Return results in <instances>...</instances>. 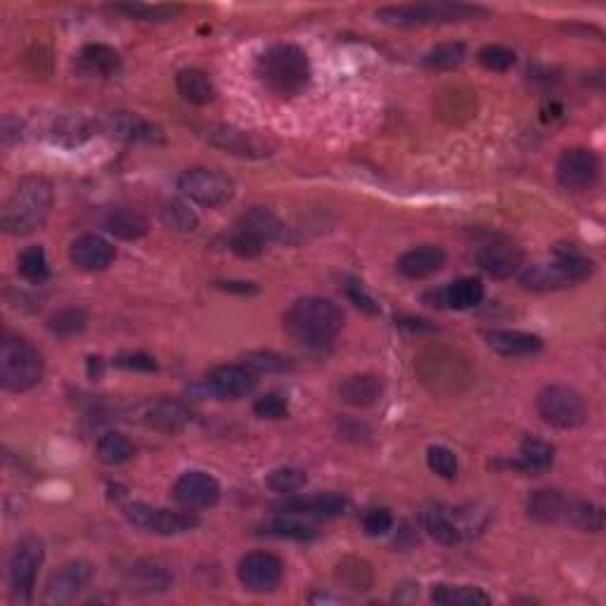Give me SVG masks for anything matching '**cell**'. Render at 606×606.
<instances>
[{
  "mask_svg": "<svg viewBox=\"0 0 606 606\" xmlns=\"http://www.w3.org/2000/svg\"><path fill=\"white\" fill-rule=\"evenodd\" d=\"M566 519H569L576 528H580V531L599 533L604 528V509L595 505V502H585V500L571 502L569 512H566Z\"/></svg>",
  "mask_w": 606,
  "mask_h": 606,
  "instance_id": "obj_43",
  "label": "cell"
},
{
  "mask_svg": "<svg viewBox=\"0 0 606 606\" xmlns=\"http://www.w3.org/2000/svg\"><path fill=\"white\" fill-rule=\"evenodd\" d=\"M486 341L495 353L507 358L533 356V353L543 351V339L538 334L521 330H493L486 334Z\"/></svg>",
  "mask_w": 606,
  "mask_h": 606,
  "instance_id": "obj_27",
  "label": "cell"
},
{
  "mask_svg": "<svg viewBox=\"0 0 606 606\" xmlns=\"http://www.w3.org/2000/svg\"><path fill=\"white\" fill-rule=\"evenodd\" d=\"M45 557V547L36 535H27L17 543L12 550L8 562V578H10V595L15 604H29L34 599L36 576L41 569Z\"/></svg>",
  "mask_w": 606,
  "mask_h": 606,
  "instance_id": "obj_9",
  "label": "cell"
},
{
  "mask_svg": "<svg viewBox=\"0 0 606 606\" xmlns=\"http://www.w3.org/2000/svg\"><path fill=\"white\" fill-rule=\"evenodd\" d=\"M524 261V251L517 242H512L509 237H493L491 242H486L476 254V263L483 273H488L495 280H505V277L514 275Z\"/></svg>",
  "mask_w": 606,
  "mask_h": 606,
  "instance_id": "obj_17",
  "label": "cell"
},
{
  "mask_svg": "<svg viewBox=\"0 0 606 606\" xmlns=\"http://www.w3.org/2000/svg\"><path fill=\"white\" fill-rule=\"evenodd\" d=\"M263 535H270V538H282V540H296V543H306V540L318 538V528L313 524H306V521L296 519V514H289V517H277L273 521H266L261 526Z\"/></svg>",
  "mask_w": 606,
  "mask_h": 606,
  "instance_id": "obj_33",
  "label": "cell"
},
{
  "mask_svg": "<svg viewBox=\"0 0 606 606\" xmlns=\"http://www.w3.org/2000/svg\"><path fill=\"white\" fill-rule=\"evenodd\" d=\"M17 270L24 280L34 282V285H41V282L48 280L50 266H48V256H45V249L38 247V244H31V247L24 249L17 259Z\"/></svg>",
  "mask_w": 606,
  "mask_h": 606,
  "instance_id": "obj_39",
  "label": "cell"
},
{
  "mask_svg": "<svg viewBox=\"0 0 606 606\" xmlns=\"http://www.w3.org/2000/svg\"><path fill=\"white\" fill-rule=\"evenodd\" d=\"M514 62H517V55L507 45L491 43L479 50V64L483 69H488V72H507Z\"/></svg>",
  "mask_w": 606,
  "mask_h": 606,
  "instance_id": "obj_47",
  "label": "cell"
},
{
  "mask_svg": "<svg viewBox=\"0 0 606 606\" xmlns=\"http://www.w3.org/2000/svg\"><path fill=\"white\" fill-rule=\"evenodd\" d=\"M244 365L249 367L251 372H256V375H270V372H289L294 370L292 358L282 356V353L275 351H251L244 356Z\"/></svg>",
  "mask_w": 606,
  "mask_h": 606,
  "instance_id": "obj_46",
  "label": "cell"
},
{
  "mask_svg": "<svg viewBox=\"0 0 606 606\" xmlns=\"http://www.w3.org/2000/svg\"><path fill=\"white\" fill-rule=\"evenodd\" d=\"M306 483H308L306 472H301V469H296V467H280V469H275V472H270L266 479V486L277 495L299 493L306 488Z\"/></svg>",
  "mask_w": 606,
  "mask_h": 606,
  "instance_id": "obj_45",
  "label": "cell"
},
{
  "mask_svg": "<svg viewBox=\"0 0 606 606\" xmlns=\"http://www.w3.org/2000/svg\"><path fill=\"white\" fill-rule=\"evenodd\" d=\"M393 528V514L386 507H370L363 514V531L370 538H382V535L391 533Z\"/></svg>",
  "mask_w": 606,
  "mask_h": 606,
  "instance_id": "obj_51",
  "label": "cell"
},
{
  "mask_svg": "<svg viewBox=\"0 0 606 606\" xmlns=\"http://www.w3.org/2000/svg\"><path fill=\"white\" fill-rule=\"evenodd\" d=\"M422 528L427 531L436 543L441 545H457L462 540L460 528L455 526V521L441 505H427L419 514Z\"/></svg>",
  "mask_w": 606,
  "mask_h": 606,
  "instance_id": "obj_31",
  "label": "cell"
},
{
  "mask_svg": "<svg viewBox=\"0 0 606 606\" xmlns=\"http://www.w3.org/2000/svg\"><path fill=\"white\" fill-rule=\"evenodd\" d=\"M431 599L443 606L491 604V597H488L481 588H472V585H434Z\"/></svg>",
  "mask_w": 606,
  "mask_h": 606,
  "instance_id": "obj_35",
  "label": "cell"
},
{
  "mask_svg": "<svg viewBox=\"0 0 606 606\" xmlns=\"http://www.w3.org/2000/svg\"><path fill=\"white\" fill-rule=\"evenodd\" d=\"M254 412L256 417L277 422V419H285L289 415V403L285 396H280V393H263L261 398H256Z\"/></svg>",
  "mask_w": 606,
  "mask_h": 606,
  "instance_id": "obj_50",
  "label": "cell"
},
{
  "mask_svg": "<svg viewBox=\"0 0 606 606\" xmlns=\"http://www.w3.org/2000/svg\"><path fill=\"white\" fill-rule=\"evenodd\" d=\"M131 583L140 592H164L171 585V576L164 566L152 562H140L133 566Z\"/></svg>",
  "mask_w": 606,
  "mask_h": 606,
  "instance_id": "obj_40",
  "label": "cell"
},
{
  "mask_svg": "<svg viewBox=\"0 0 606 606\" xmlns=\"http://www.w3.org/2000/svg\"><path fill=\"white\" fill-rule=\"evenodd\" d=\"M88 325V315L83 308L79 306H67L55 311L48 318V330L57 334V337H74V334H81Z\"/></svg>",
  "mask_w": 606,
  "mask_h": 606,
  "instance_id": "obj_41",
  "label": "cell"
},
{
  "mask_svg": "<svg viewBox=\"0 0 606 606\" xmlns=\"http://www.w3.org/2000/svg\"><path fill=\"white\" fill-rule=\"evenodd\" d=\"M398 273L408 280H424V277L434 275L446 266V251L436 244H422V247H415L398 259Z\"/></svg>",
  "mask_w": 606,
  "mask_h": 606,
  "instance_id": "obj_24",
  "label": "cell"
},
{
  "mask_svg": "<svg viewBox=\"0 0 606 606\" xmlns=\"http://www.w3.org/2000/svg\"><path fill=\"white\" fill-rule=\"evenodd\" d=\"M467 57V45L460 41H446L438 43L434 48L424 55V64L429 69H436V72H450V69H457Z\"/></svg>",
  "mask_w": 606,
  "mask_h": 606,
  "instance_id": "obj_38",
  "label": "cell"
},
{
  "mask_svg": "<svg viewBox=\"0 0 606 606\" xmlns=\"http://www.w3.org/2000/svg\"><path fill=\"white\" fill-rule=\"evenodd\" d=\"M204 140L211 147H218L225 154H232V157H242V159H263L273 154V143L263 135L254 133V131H242V128L235 126H209L204 128Z\"/></svg>",
  "mask_w": 606,
  "mask_h": 606,
  "instance_id": "obj_11",
  "label": "cell"
},
{
  "mask_svg": "<svg viewBox=\"0 0 606 606\" xmlns=\"http://www.w3.org/2000/svg\"><path fill=\"white\" fill-rule=\"evenodd\" d=\"M192 422V410L176 398H161L143 410V424L161 434H178Z\"/></svg>",
  "mask_w": 606,
  "mask_h": 606,
  "instance_id": "obj_22",
  "label": "cell"
},
{
  "mask_svg": "<svg viewBox=\"0 0 606 606\" xmlns=\"http://www.w3.org/2000/svg\"><path fill=\"white\" fill-rule=\"evenodd\" d=\"M53 211V185L41 176L19 180L0 214V225L8 235L27 237L41 230Z\"/></svg>",
  "mask_w": 606,
  "mask_h": 606,
  "instance_id": "obj_2",
  "label": "cell"
},
{
  "mask_svg": "<svg viewBox=\"0 0 606 606\" xmlns=\"http://www.w3.org/2000/svg\"><path fill=\"white\" fill-rule=\"evenodd\" d=\"M417 372L422 382L429 386L434 393H460L464 386L472 379V370H469L467 360L460 353L450 351V348L431 346L417 358Z\"/></svg>",
  "mask_w": 606,
  "mask_h": 606,
  "instance_id": "obj_7",
  "label": "cell"
},
{
  "mask_svg": "<svg viewBox=\"0 0 606 606\" xmlns=\"http://www.w3.org/2000/svg\"><path fill=\"white\" fill-rule=\"evenodd\" d=\"M538 412L554 429H576L588 417L583 393L566 384H550L538 393Z\"/></svg>",
  "mask_w": 606,
  "mask_h": 606,
  "instance_id": "obj_8",
  "label": "cell"
},
{
  "mask_svg": "<svg viewBox=\"0 0 606 606\" xmlns=\"http://www.w3.org/2000/svg\"><path fill=\"white\" fill-rule=\"evenodd\" d=\"M105 228L107 232H112L114 237H119V240L133 242L140 240L147 232V218L135 209H116L107 216Z\"/></svg>",
  "mask_w": 606,
  "mask_h": 606,
  "instance_id": "obj_34",
  "label": "cell"
},
{
  "mask_svg": "<svg viewBox=\"0 0 606 606\" xmlns=\"http://www.w3.org/2000/svg\"><path fill=\"white\" fill-rule=\"evenodd\" d=\"M571 500H566L559 491L552 488H543V491H533L528 498V517L540 521V524H557V521L566 519Z\"/></svg>",
  "mask_w": 606,
  "mask_h": 606,
  "instance_id": "obj_29",
  "label": "cell"
},
{
  "mask_svg": "<svg viewBox=\"0 0 606 606\" xmlns=\"http://www.w3.org/2000/svg\"><path fill=\"white\" fill-rule=\"evenodd\" d=\"M384 393V382L377 375H351L337 386V396L341 403L351 408H370L379 403Z\"/></svg>",
  "mask_w": 606,
  "mask_h": 606,
  "instance_id": "obj_26",
  "label": "cell"
},
{
  "mask_svg": "<svg viewBox=\"0 0 606 606\" xmlns=\"http://www.w3.org/2000/svg\"><path fill=\"white\" fill-rule=\"evenodd\" d=\"M228 244L232 254H237L240 259H256V256H261L263 249H266L259 240H254V237H249L247 232L240 230H232Z\"/></svg>",
  "mask_w": 606,
  "mask_h": 606,
  "instance_id": "obj_52",
  "label": "cell"
},
{
  "mask_svg": "<svg viewBox=\"0 0 606 606\" xmlns=\"http://www.w3.org/2000/svg\"><path fill=\"white\" fill-rule=\"evenodd\" d=\"M346 500L337 493H322L315 495V498H292L275 505V509L285 514H296V517H322V519H337L346 514Z\"/></svg>",
  "mask_w": 606,
  "mask_h": 606,
  "instance_id": "obj_25",
  "label": "cell"
},
{
  "mask_svg": "<svg viewBox=\"0 0 606 606\" xmlns=\"http://www.w3.org/2000/svg\"><path fill=\"white\" fill-rule=\"evenodd\" d=\"M126 519L133 526L143 528L154 535H180L188 533L199 526V519L192 512H171V509H161L145 505V502H133L126 507Z\"/></svg>",
  "mask_w": 606,
  "mask_h": 606,
  "instance_id": "obj_12",
  "label": "cell"
},
{
  "mask_svg": "<svg viewBox=\"0 0 606 606\" xmlns=\"http://www.w3.org/2000/svg\"><path fill=\"white\" fill-rule=\"evenodd\" d=\"M173 500L188 512H202L211 509L221 500V486L211 474L188 472L183 474L173 486Z\"/></svg>",
  "mask_w": 606,
  "mask_h": 606,
  "instance_id": "obj_16",
  "label": "cell"
},
{
  "mask_svg": "<svg viewBox=\"0 0 606 606\" xmlns=\"http://www.w3.org/2000/svg\"><path fill=\"white\" fill-rule=\"evenodd\" d=\"M116 12H124L126 17L143 19V22H169L176 19L183 8L180 5H145V3H128V5H114Z\"/></svg>",
  "mask_w": 606,
  "mask_h": 606,
  "instance_id": "obj_44",
  "label": "cell"
},
{
  "mask_svg": "<svg viewBox=\"0 0 606 606\" xmlns=\"http://www.w3.org/2000/svg\"><path fill=\"white\" fill-rule=\"evenodd\" d=\"M116 256V249L109 244L105 237L100 235H81L76 237L69 247V259L79 270L86 273H98V270H107L112 266Z\"/></svg>",
  "mask_w": 606,
  "mask_h": 606,
  "instance_id": "obj_21",
  "label": "cell"
},
{
  "mask_svg": "<svg viewBox=\"0 0 606 606\" xmlns=\"http://www.w3.org/2000/svg\"><path fill=\"white\" fill-rule=\"evenodd\" d=\"M107 131L114 138L126 140V143H145V145H161L164 143V131L145 116L133 112H114L107 119Z\"/></svg>",
  "mask_w": 606,
  "mask_h": 606,
  "instance_id": "obj_20",
  "label": "cell"
},
{
  "mask_svg": "<svg viewBox=\"0 0 606 606\" xmlns=\"http://www.w3.org/2000/svg\"><path fill=\"white\" fill-rule=\"evenodd\" d=\"M424 301H427L429 306L469 311V308H476L483 301V282L479 277H460V280L450 282L448 287L427 292L424 294Z\"/></svg>",
  "mask_w": 606,
  "mask_h": 606,
  "instance_id": "obj_19",
  "label": "cell"
},
{
  "mask_svg": "<svg viewBox=\"0 0 606 606\" xmlns=\"http://www.w3.org/2000/svg\"><path fill=\"white\" fill-rule=\"evenodd\" d=\"M372 580H375V573H372L370 564L363 562V559L348 557L337 566V583L341 588L353 592H365L372 588Z\"/></svg>",
  "mask_w": 606,
  "mask_h": 606,
  "instance_id": "obj_37",
  "label": "cell"
},
{
  "mask_svg": "<svg viewBox=\"0 0 606 606\" xmlns=\"http://www.w3.org/2000/svg\"><path fill=\"white\" fill-rule=\"evenodd\" d=\"M282 325L289 337L299 341L301 346L320 351L339 337L341 327H344V313L330 299L303 296L287 308L282 315Z\"/></svg>",
  "mask_w": 606,
  "mask_h": 606,
  "instance_id": "obj_1",
  "label": "cell"
},
{
  "mask_svg": "<svg viewBox=\"0 0 606 606\" xmlns=\"http://www.w3.org/2000/svg\"><path fill=\"white\" fill-rule=\"evenodd\" d=\"M346 296H348V299H351L353 303H356V306L360 308V311H365V313H370V315H377V313H379V306L375 303V299H372V296L365 292L363 282L348 280V282H346Z\"/></svg>",
  "mask_w": 606,
  "mask_h": 606,
  "instance_id": "obj_54",
  "label": "cell"
},
{
  "mask_svg": "<svg viewBox=\"0 0 606 606\" xmlns=\"http://www.w3.org/2000/svg\"><path fill=\"white\" fill-rule=\"evenodd\" d=\"M595 270L592 263L583 251L576 247H562L554 249L552 263H535L528 266L524 273L519 275V285L528 289V292H557V289H566L573 285L585 282Z\"/></svg>",
  "mask_w": 606,
  "mask_h": 606,
  "instance_id": "obj_4",
  "label": "cell"
},
{
  "mask_svg": "<svg viewBox=\"0 0 606 606\" xmlns=\"http://www.w3.org/2000/svg\"><path fill=\"white\" fill-rule=\"evenodd\" d=\"M76 69L90 79H112L121 69V55L105 43H88L76 55Z\"/></svg>",
  "mask_w": 606,
  "mask_h": 606,
  "instance_id": "obj_23",
  "label": "cell"
},
{
  "mask_svg": "<svg viewBox=\"0 0 606 606\" xmlns=\"http://www.w3.org/2000/svg\"><path fill=\"white\" fill-rule=\"evenodd\" d=\"M95 453H98L100 462L109 464V467H119V464H126L135 455V446L119 431H107V434L98 438Z\"/></svg>",
  "mask_w": 606,
  "mask_h": 606,
  "instance_id": "obj_36",
  "label": "cell"
},
{
  "mask_svg": "<svg viewBox=\"0 0 606 606\" xmlns=\"http://www.w3.org/2000/svg\"><path fill=\"white\" fill-rule=\"evenodd\" d=\"M235 230L247 232L249 237L259 240L261 244H273L285 235V225H282L280 218H277L273 211L263 209V206H254V209L244 211L237 221Z\"/></svg>",
  "mask_w": 606,
  "mask_h": 606,
  "instance_id": "obj_28",
  "label": "cell"
},
{
  "mask_svg": "<svg viewBox=\"0 0 606 606\" xmlns=\"http://www.w3.org/2000/svg\"><path fill=\"white\" fill-rule=\"evenodd\" d=\"M554 462V448L550 443L543 441V438H526L521 443V453L519 460L509 462V467L521 469V472H531V474H540L545 469H550Z\"/></svg>",
  "mask_w": 606,
  "mask_h": 606,
  "instance_id": "obj_32",
  "label": "cell"
},
{
  "mask_svg": "<svg viewBox=\"0 0 606 606\" xmlns=\"http://www.w3.org/2000/svg\"><path fill=\"white\" fill-rule=\"evenodd\" d=\"M90 576H93V566H90L88 562L74 559V562L62 564L60 569L50 573L48 583H45L43 602L45 604L69 602V599H72L76 592H79L83 585L88 583Z\"/></svg>",
  "mask_w": 606,
  "mask_h": 606,
  "instance_id": "obj_18",
  "label": "cell"
},
{
  "mask_svg": "<svg viewBox=\"0 0 606 606\" xmlns=\"http://www.w3.org/2000/svg\"><path fill=\"white\" fill-rule=\"evenodd\" d=\"M204 391L218 401H237L256 389V372L247 365H218L204 377Z\"/></svg>",
  "mask_w": 606,
  "mask_h": 606,
  "instance_id": "obj_15",
  "label": "cell"
},
{
  "mask_svg": "<svg viewBox=\"0 0 606 606\" xmlns=\"http://www.w3.org/2000/svg\"><path fill=\"white\" fill-rule=\"evenodd\" d=\"M176 88L180 98L197 107L211 105L216 98L214 81H211L209 74L202 72V69H183V72H178Z\"/></svg>",
  "mask_w": 606,
  "mask_h": 606,
  "instance_id": "obj_30",
  "label": "cell"
},
{
  "mask_svg": "<svg viewBox=\"0 0 606 606\" xmlns=\"http://www.w3.org/2000/svg\"><path fill=\"white\" fill-rule=\"evenodd\" d=\"M216 287L223 289V292H232V294H256V292H259V287H256L254 282H237V280L216 282Z\"/></svg>",
  "mask_w": 606,
  "mask_h": 606,
  "instance_id": "obj_55",
  "label": "cell"
},
{
  "mask_svg": "<svg viewBox=\"0 0 606 606\" xmlns=\"http://www.w3.org/2000/svg\"><path fill=\"white\" fill-rule=\"evenodd\" d=\"M161 223L166 225V228L176 230V232H192L197 230L199 225V216L195 214V209H192L190 204L180 202V199H171V202H166L161 206L159 211Z\"/></svg>",
  "mask_w": 606,
  "mask_h": 606,
  "instance_id": "obj_42",
  "label": "cell"
},
{
  "mask_svg": "<svg viewBox=\"0 0 606 606\" xmlns=\"http://www.w3.org/2000/svg\"><path fill=\"white\" fill-rule=\"evenodd\" d=\"M427 464L429 469L436 476H441V479H455L457 469H460V464H457V457L450 448L446 446H431L427 450Z\"/></svg>",
  "mask_w": 606,
  "mask_h": 606,
  "instance_id": "obj_49",
  "label": "cell"
},
{
  "mask_svg": "<svg viewBox=\"0 0 606 606\" xmlns=\"http://www.w3.org/2000/svg\"><path fill=\"white\" fill-rule=\"evenodd\" d=\"M178 190L192 204L218 209L235 197V180L214 169H188L178 178Z\"/></svg>",
  "mask_w": 606,
  "mask_h": 606,
  "instance_id": "obj_10",
  "label": "cell"
},
{
  "mask_svg": "<svg viewBox=\"0 0 606 606\" xmlns=\"http://www.w3.org/2000/svg\"><path fill=\"white\" fill-rule=\"evenodd\" d=\"M559 185L571 192H585L595 188L599 180V159L588 147H569L557 159Z\"/></svg>",
  "mask_w": 606,
  "mask_h": 606,
  "instance_id": "obj_14",
  "label": "cell"
},
{
  "mask_svg": "<svg viewBox=\"0 0 606 606\" xmlns=\"http://www.w3.org/2000/svg\"><path fill=\"white\" fill-rule=\"evenodd\" d=\"M285 564L273 552H249L237 564V578L249 592L266 595L282 583Z\"/></svg>",
  "mask_w": 606,
  "mask_h": 606,
  "instance_id": "obj_13",
  "label": "cell"
},
{
  "mask_svg": "<svg viewBox=\"0 0 606 606\" xmlns=\"http://www.w3.org/2000/svg\"><path fill=\"white\" fill-rule=\"evenodd\" d=\"M90 135V124L83 116H64L55 126V140L64 145H81Z\"/></svg>",
  "mask_w": 606,
  "mask_h": 606,
  "instance_id": "obj_48",
  "label": "cell"
},
{
  "mask_svg": "<svg viewBox=\"0 0 606 606\" xmlns=\"http://www.w3.org/2000/svg\"><path fill=\"white\" fill-rule=\"evenodd\" d=\"M256 79L280 98H294L311 81V62L306 50L294 43H277L256 60Z\"/></svg>",
  "mask_w": 606,
  "mask_h": 606,
  "instance_id": "obj_3",
  "label": "cell"
},
{
  "mask_svg": "<svg viewBox=\"0 0 606 606\" xmlns=\"http://www.w3.org/2000/svg\"><path fill=\"white\" fill-rule=\"evenodd\" d=\"M43 379V358L29 341L5 337L0 344V384L5 391L22 393Z\"/></svg>",
  "mask_w": 606,
  "mask_h": 606,
  "instance_id": "obj_6",
  "label": "cell"
},
{
  "mask_svg": "<svg viewBox=\"0 0 606 606\" xmlns=\"http://www.w3.org/2000/svg\"><path fill=\"white\" fill-rule=\"evenodd\" d=\"M486 15V10L479 5L467 3H417V5H389V8H379L377 19L391 27L415 29V27H431V24H453L464 22Z\"/></svg>",
  "mask_w": 606,
  "mask_h": 606,
  "instance_id": "obj_5",
  "label": "cell"
},
{
  "mask_svg": "<svg viewBox=\"0 0 606 606\" xmlns=\"http://www.w3.org/2000/svg\"><path fill=\"white\" fill-rule=\"evenodd\" d=\"M114 365L121 367V370H133V372H157V360L147 353H119L114 358Z\"/></svg>",
  "mask_w": 606,
  "mask_h": 606,
  "instance_id": "obj_53",
  "label": "cell"
}]
</instances>
